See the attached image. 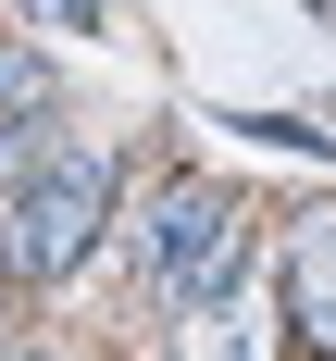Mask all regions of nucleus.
I'll return each mask as SVG.
<instances>
[{"mask_svg":"<svg viewBox=\"0 0 336 361\" xmlns=\"http://www.w3.org/2000/svg\"><path fill=\"white\" fill-rule=\"evenodd\" d=\"M237 250H249L237 187H175L162 224H149V274H162V299H224V287H237Z\"/></svg>","mask_w":336,"mask_h":361,"instance_id":"f03ea898","label":"nucleus"},{"mask_svg":"<svg viewBox=\"0 0 336 361\" xmlns=\"http://www.w3.org/2000/svg\"><path fill=\"white\" fill-rule=\"evenodd\" d=\"M50 100V63H37V50H0V112H37Z\"/></svg>","mask_w":336,"mask_h":361,"instance_id":"39448f33","label":"nucleus"},{"mask_svg":"<svg viewBox=\"0 0 336 361\" xmlns=\"http://www.w3.org/2000/svg\"><path fill=\"white\" fill-rule=\"evenodd\" d=\"M274 324H287V312H274L261 287H224V312H212V349H199V361H274Z\"/></svg>","mask_w":336,"mask_h":361,"instance_id":"20e7f679","label":"nucleus"},{"mask_svg":"<svg viewBox=\"0 0 336 361\" xmlns=\"http://www.w3.org/2000/svg\"><path fill=\"white\" fill-rule=\"evenodd\" d=\"M287 324L336 361V212H311V224L287 237Z\"/></svg>","mask_w":336,"mask_h":361,"instance_id":"7ed1b4c3","label":"nucleus"},{"mask_svg":"<svg viewBox=\"0 0 336 361\" xmlns=\"http://www.w3.org/2000/svg\"><path fill=\"white\" fill-rule=\"evenodd\" d=\"M100 224H112V175L87 149L37 162V175L13 187V212H0V287H63L75 262L100 250Z\"/></svg>","mask_w":336,"mask_h":361,"instance_id":"f257e3e1","label":"nucleus"},{"mask_svg":"<svg viewBox=\"0 0 336 361\" xmlns=\"http://www.w3.org/2000/svg\"><path fill=\"white\" fill-rule=\"evenodd\" d=\"M13 361H37V349H13Z\"/></svg>","mask_w":336,"mask_h":361,"instance_id":"423d86ee","label":"nucleus"}]
</instances>
